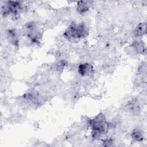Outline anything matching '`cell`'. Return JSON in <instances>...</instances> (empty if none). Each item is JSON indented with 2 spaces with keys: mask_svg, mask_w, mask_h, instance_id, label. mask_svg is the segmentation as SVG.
Here are the masks:
<instances>
[{
  "mask_svg": "<svg viewBox=\"0 0 147 147\" xmlns=\"http://www.w3.org/2000/svg\"><path fill=\"white\" fill-rule=\"evenodd\" d=\"M133 47L134 51L138 53H142L143 51H144V46L143 42L140 41H135L133 44Z\"/></svg>",
  "mask_w": 147,
  "mask_h": 147,
  "instance_id": "7",
  "label": "cell"
},
{
  "mask_svg": "<svg viewBox=\"0 0 147 147\" xmlns=\"http://www.w3.org/2000/svg\"><path fill=\"white\" fill-rule=\"evenodd\" d=\"M88 9H89V5L88 4V2L81 1L78 2L77 10L79 13L81 14L85 13L88 10Z\"/></svg>",
  "mask_w": 147,
  "mask_h": 147,
  "instance_id": "4",
  "label": "cell"
},
{
  "mask_svg": "<svg viewBox=\"0 0 147 147\" xmlns=\"http://www.w3.org/2000/svg\"><path fill=\"white\" fill-rule=\"evenodd\" d=\"M146 32V24L142 23L140 24L135 29L134 34L136 36H143Z\"/></svg>",
  "mask_w": 147,
  "mask_h": 147,
  "instance_id": "5",
  "label": "cell"
},
{
  "mask_svg": "<svg viewBox=\"0 0 147 147\" xmlns=\"http://www.w3.org/2000/svg\"><path fill=\"white\" fill-rule=\"evenodd\" d=\"M88 30L84 24H72L64 32V36L68 40L79 39L87 35Z\"/></svg>",
  "mask_w": 147,
  "mask_h": 147,
  "instance_id": "2",
  "label": "cell"
},
{
  "mask_svg": "<svg viewBox=\"0 0 147 147\" xmlns=\"http://www.w3.org/2000/svg\"><path fill=\"white\" fill-rule=\"evenodd\" d=\"M132 137L137 141H142L144 138L142 131L140 129H135L132 133Z\"/></svg>",
  "mask_w": 147,
  "mask_h": 147,
  "instance_id": "6",
  "label": "cell"
},
{
  "mask_svg": "<svg viewBox=\"0 0 147 147\" xmlns=\"http://www.w3.org/2000/svg\"><path fill=\"white\" fill-rule=\"evenodd\" d=\"M89 125L92 129V137L95 138L106 133L109 128V124L106 121L105 116L102 114L91 119Z\"/></svg>",
  "mask_w": 147,
  "mask_h": 147,
  "instance_id": "1",
  "label": "cell"
},
{
  "mask_svg": "<svg viewBox=\"0 0 147 147\" xmlns=\"http://www.w3.org/2000/svg\"><path fill=\"white\" fill-rule=\"evenodd\" d=\"M78 72L82 76H90L93 72V67L90 64L83 63L79 66Z\"/></svg>",
  "mask_w": 147,
  "mask_h": 147,
  "instance_id": "3",
  "label": "cell"
}]
</instances>
